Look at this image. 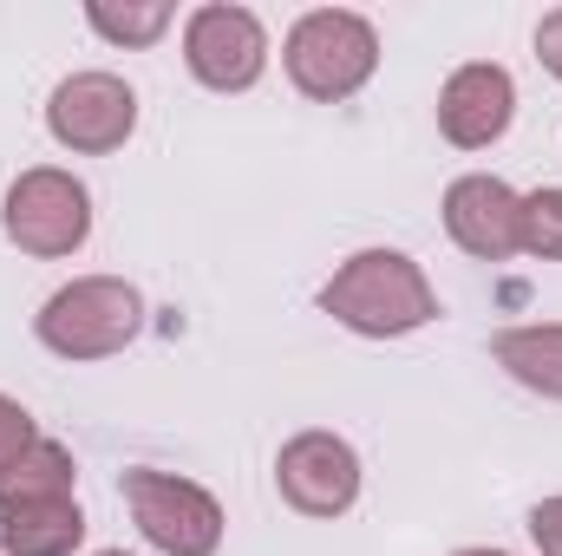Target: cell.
Masks as SVG:
<instances>
[{"mask_svg": "<svg viewBox=\"0 0 562 556\" xmlns=\"http://www.w3.org/2000/svg\"><path fill=\"white\" fill-rule=\"evenodd\" d=\"M99 556H125V551H99Z\"/></svg>", "mask_w": 562, "mask_h": 556, "instance_id": "cell-20", "label": "cell"}, {"mask_svg": "<svg viewBox=\"0 0 562 556\" xmlns=\"http://www.w3.org/2000/svg\"><path fill=\"white\" fill-rule=\"evenodd\" d=\"M517 249H530L543 263H562V190L524 197V210H517Z\"/></svg>", "mask_w": 562, "mask_h": 556, "instance_id": "cell-14", "label": "cell"}, {"mask_svg": "<svg viewBox=\"0 0 562 556\" xmlns=\"http://www.w3.org/2000/svg\"><path fill=\"white\" fill-rule=\"evenodd\" d=\"M92 230V197L66 170H26L7 190V236L26 256H72Z\"/></svg>", "mask_w": 562, "mask_h": 556, "instance_id": "cell-5", "label": "cell"}, {"mask_svg": "<svg viewBox=\"0 0 562 556\" xmlns=\"http://www.w3.org/2000/svg\"><path fill=\"white\" fill-rule=\"evenodd\" d=\"M46 125H53V138L66 144V151H92V157H99V151H119V144L132 138L138 99H132V86L112 79V73H72V79L53 92Z\"/></svg>", "mask_w": 562, "mask_h": 556, "instance_id": "cell-8", "label": "cell"}, {"mask_svg": "<svg viewBox=\"0 0 562 556\" xmlns=\"http://www.w3.org/2000/svg\"><path fill=\"white\" fill-rule=\"evenodd\" d=\"M380 66V40L360 13L321 7L288 33V79L307 99H353Z\"/></svg>", "mask_w": 562, "mask_h": 556, "instance_id": "cell-3", "label": "cell"}, {"mask_svg": "<svg viewBox=\"0 0 562 556\" xmlns=\"http://www.w3.org/2000/svg\"><path fill=\"white\" fill-rule=\"evenodd\" d=\"M510 112H517V86L504 66H458L438 92V132L458 151L497 144L510 132Z\"/></svg>", "mask_w": 562, "mask_h": 556, "instance_id": "cell-10", "label": "cell"}, {"mask_svg": "<svg viewBox=\"0 0 562 556\" xmlns=\"http://www.w3.org/2000/svg\"><path fill=\"white\" fill-rule=\"evenodd\" d=\"M517 210L524 197L504 184V177H458L445 190V230L464 256L477 263H504L517 256Z\"/></svg>", "mask_w": 562, "mask_h": 556, "instance_id": "cell-9", "label": "cell"}, {"mask_svg": "<svg viewBox=\"0 0 562 556\" xmlns=\"http://www.w3.org/2000/svg\"><path fill=\"white\" fill-rule=\"evenodd\" d=\"M491 354H497V367H504L510 380H524L530 393L562 400V327H504V334L491 341Z\"/></svg>", "mask_w": 562, "mask_h": 556, "instance_id": "cell-12", "label": "cell"}, {"mask_svg": "<svg viewBox=\"0 0 562 556\" xmlns=\"http://www.w3.org/2000/svg\"><path fill=\"white\" fill-rule=\"evenodd\" d=\"M458 556H504V551H458Z\"/></svg>", "mask_w": 562, "mask_h": 556, "instance_id": "cell-19", "label": "cell"}, {"mask_svg": "<svg viewBox=\"0 0 562 556\" xmlns=\"http://www.w3.org/2000/svg\"><path fill=\"white\" fill-rule=\"evenodd\" d=\"M276 485L301 518H340V511L360 498V458H353V445L334 438V432H301V438L281 445Z\"/></svg>", "mask_w": 562, "mask_h": 556, "instance_id": "cell-7", "label": "cell"}, {"mask_svg": "<svg viewBox=\"0 0 562 556\" xmlns=\"http://www.w3.org/2000/svg\"><path fill=\"white\" fill-rule=\"evenodd\" d=\"M537 59L562 79V7L557 13H543V26H537Z\"/></svg>", "mask_w": 562, "mask_h": 556, "instance_id": "cell-18", "label": "cell"}, {"mask_svg": "<svg viewBox=\"0 0 562 556\" xmlns=\"http://www.w3.org/2000/svg\"><path fill=\"white\" fill-rule=\"evenodd\" d=\"M321 308H327L340 327L367 334V341L413 334V327H425V321L438 314L431 281H425L419 263H406L400 249H367V256H353L340 276L321 288Z\"/></svg>", "mask_w": 562, "mask_h": 556, "instance_id": "cell-1", "label": "cell"}, {"mask_svg": "<svg viewBox=\"0 0 562 556\" xmlns=\"http://www.w3.org/2000/svg\"><path fill=\"white\" fill-rule=\"evenodd\" d=\"M183 59L203 86L216 92H249L269 66V40H262V20L243 13V7H196L190 13V33H183Z\"/></svg>", "mask_w": 562, "mask_h": 556, "instance_id": "cell-6", "label": "cell"}, {"mask_svg": "<svg viewBox=\"0 0 562 556\" xmlns=\"http://www.w3.org/2000/svg\"><path fill=\"white\" fill-rule=\"evenodd\" d=\"M86 20L105 33V40H125V46H144L170 26V7L150 0V7H86Z\"/></svg>", "mask_w": 562, "mask_h": 556, "instance_id": "cell-15", "label": "cell"}, {"mask_svg": "<svg viewBox=\"0 0 562 556\" xmlns=\"http://www.w3.org/2000/svg\"><path fill=\"white\" fill-rule=\"evenodd\" d=\"M530 537L543 544V556H562V498H543L530 511Z\"/></svg>", "mask_w": 562, "mask_h": 556, "instance_id": "cell-17", "label": "cell"}, {"mask_svg": "<svg viewBox=\"0 0 562 556\" xmlns=\"http://www.w3.org/2000/svg\"><path fill=\"white\" fill-rule=\"evenodd\" d=\"M26 498H72V452L53 438H33L7 471H0V504H26Z\"/></svg>", "mask_w": 562, "mask_h": 556, "instance_id": "cell-13", "label": "cell"}, {"mask_svg": "<svg viewBox=\"0 0 562 556\" xmlns=\"http://www.w3.org/2000/svg\"><path fill=\"white\" fill-rule=\"evenodd\" d=\"M86 537V518L72 498H26L0 504V551L7 556H72Z\"/></svg>", "mask_w": 562, "mask_h": 556, "instance_id": "cell-11", "label": "cell"}, {"mask_svg": "<svg viewBox=\"0 0 562 556\" xmlns=\"http://www.w3.org/2000/svg\"><path fill=\"white\" fill-rule=\"evenodd\" d=\"M125 504L164 556H210L223 544V511L203 485H183L170 471H125Z\"/></svg>", "mask_w": 562, "mask_h": 556, "instance_id": "cell-4", "label": "cell"}, {"mask_svg": "<svg viewBox=\"0 0 562 556\" xmlns=\"http://www.w3.org/2000/svg\"><path fill=\"white\" fill-rule=\"evenodd\" d=\"M33 438H40V432H33L26 407H13V400L0 393V471H7V465H13V458H20V452L33 445Z\"/></svg>", "mask_w": 562, "mask_h": 556, "instance_id": "cell-16", "label": "cell"}, {"mask_svg": "<svg viewBox=\"0 0 562 556\" xmlns=\"http://www.w3.org/2000/svg\"><path fill=\"white\" fill-rule=\"evenodd\" d=\"M144 321V301L132 281L119 276H86L72 288H59L46 308H40V341L59 354V360H105L119 354Z\"/></svg>", "mask_w": 562, "mask_h": 556, "instance_id": "cell-2", "label": "cell"}]
</instances>
